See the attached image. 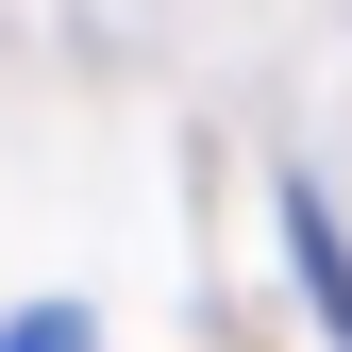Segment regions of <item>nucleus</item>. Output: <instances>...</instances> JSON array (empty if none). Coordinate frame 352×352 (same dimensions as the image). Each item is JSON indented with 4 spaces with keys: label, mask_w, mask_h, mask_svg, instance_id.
I'll use <instances>...</instances> for the list:
<instances>
[{
    "label": "nucleus",
    "mask_w": 352,
    "mask_h": 352,
    "mask_svg": "<svg viewBox=\"0 0 352 352\" xmlns=\"http://www.w3.org/2000/svg\"><path fill=\"white\" fill-rule=\"evenodd\" d=\"M285 252L319 269V302H336V336H352V252H336V218H319V201H285Z\"/></svg>",
    "instance_id": "obj_1"
}]
</instances>
